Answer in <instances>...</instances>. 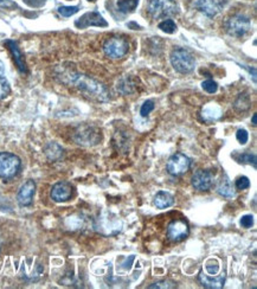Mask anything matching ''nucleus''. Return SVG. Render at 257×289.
Masks as SVG:
<instances>
[{
  "label": "nucleus",
  "instance_id": "f257e3e1",
  "mask_svg": "<svg viewBox=\"0 0 257 289\" xmlns=\"http://www.w3.org/2000/svg\"><path fill=\"white\" fill-rule=\"evenodd\" d=\"M69 78L75 87L79 88L81 92L87 94V95L93 96V97L98 98L99 101L109 100V93H108L106 87L99 82L95 81V79L85 75H79V74H73V75L69 76Z\"/></svg>",
  "mask_w": 257,
  "mask_h": 289
},
{
  "label": "nucleus",
  "instance_id": "f03ea898",
  "mask_svg": "<svg viewBox=\"0 0 257 289\" xmlns=\"http://www.w3.org/2000/svg\"><path fill=\"white\" fill-rule=\"evenodd\" d=\"M178 5L174 0H151L148 13L154 19H166L178 13Z\"/></svg>",
  "mask_w": 257,
  "mask_h": 289
},
{
  "label": "nucleus",
  "instance_id": "7ed1b4c3",
  "mask_svg": "<svg viewBox=\"0 0 257 289\" xmlns=\"http://www.w3.org/2000/svg\"><path fill=\"white\" fill-rule=\"evenodd\" d=\"M171 63L174 70L180 74H189L195 69V58L185 49H176L171 54Z\"/></svg>",
  "mask_w": 257,
  "mask_h": 289
},
{
  "label": "nucleus",
  "instance_id": "20e7f679",
  "mask_svg": "<svg viewBox=\"0 0 257 289\" xmlns=\"http://www.w3.org/2000/svg\"><path fill=\"white\" fill-rule=\"evenodd\" d=\"M251 21L247 16L235 15L225 21V30L232 37L240 38L250 31Z\"/></svg>",
  "mask_w": 257,
  "mask_h": 289
},
{
  "label": "nucleus",
  "instance_id": "39448f33",
  "mask_svg": "<svg viewBox=\"0 0 257 289\" xmlns=\"http://www.w3.org/2000/svg\"><path fill=\"white\" fill-rule=\"evenodd\" d=\"M21 161L16 154L0 153V178L10 179L18 174Z\"/></svg>",
  "mask_w": 257,
  "mask_h": 289
},
{
  "label": "nucleus",
  "instance_id": "423d86ee",
  "mask_svg": "<svg viewBox=\"0 0 257 289\" xmlns=\"http://www.w3.org/2000/svg\"><path fill=\"white\" fill-rule=\"evenodd\" d=\"M129 50V44L122 37H112L106 40L103 45V51L110 58H122Z\"/></svg>",
  "mask_w": 257,
  "mask_h": 289
},
{
  "label": "nucleus",
  "instance_id": "0eeeda50",
  "mask_svg": "<svg viewBox=\"0 0 257 289\" xmlns=\"http://www.w3.org/2000/svg\"><path fill=\"white\" fill-rule=\"evenodd\" d=\"M75 141L82 146H94L98 145L101 140V133L99 129L89 125H83L77 128L75 133Z\"/></svg>",
  "mask_w": 257,
  "mask_h": 289
},
{
  "label": "nucleus",
  "instance_id": "6e6552de",
  "mask_svg": "<svg viewBox=\"0 0 257 289\" xmlns=\"http://www.w3.org/2000/svg\"><path fill=\"white\" fill-rule=\"evenodd\" d=\"M191 160L187 155L182 153H176L168 159L167 171L172 175H181L189 171Z\"/></svg>",
  "mask_w": 257,
  "mask_h": 289
},
{
  "label": "nucleus",
  "instance_id": "1a4fd4ad",
  "mask_svg": "<svg viewBox=\"0 0 257 289\" xmlns=\"http://www.w3.org/2000/svg\"><path fill=\"white\" fill-rule=\"evenodd\" d=\"M228 0H195L193 7H196L201 13L212 18L223 10Z\"/></svg>",
  "mask_w": 257,
  "mask_h": 289
},
{
  "label": "nucleus",
  "instance_id": "9d476101",
  "mask_svg": "<svg viewBox=\"0 0 257 289\" xmlns=\"http://www.w3.org/2000/svg\"><path fill=\"white\" fill-rule=\"evenodd\" d=\"M75 26L77 29H87L89 26H98V27H106L108 26L107 20L102 17L98 11H91L87 12L82 16L81 18L75 21Z\"/></svg>",
  "mask_w": 257,
  "mask_h": 289
},
{
  "label": "nucleus",
  "instance_id": "9b49d317",
  "mask_svg": "<svg viewBox=\"0 0 257 289\" xmlns=\"http://www.w3.org/2000/svg\"><path fill=\"white\" fill-rule=\"evenodd\" d=\"M189 224L182 219H177L170 223L167 228V236L171 241L180 242L189 236Z\"/></svg>",
  "mask_w": 257,
  "mask_h": 289
},
{
  "label": "nucleus",
  "instance_id": "f8f14e48",
  "mask_svg": "<svg viewBox=\"0 0 257 289\" xmlns=\"http://www.w3.org/2000/svg\"><path fill=\"white\" fill-rule=\"evenodd\" d=\"M214 173L206 170H199L192 175V185L198 191H207L214 185Z\"/></svg>",
  "mask_w": 257,
  "mask_h": 289
},
{
  "label": "nucleus",
  "instance_id": "ddd939ff",
  "mask_svg": "<svg viewBox=\"0 0 257 289\" xmlns=\"http://www.w3.org/2000/svg\"><path fill=\"white\" fill-rule=\"evenodd\" d=\"M73 186L71 184L66 183V181H59L56 185H54L51 190V198L52 200L57 203H63L69 200L73 196Z\"/></svg>",
  "mask_w": 257,
  "mask_h": 289
},
{
  "label": "nucleus",
  "instance_id": "4468645a",
  "mask_svg": "<svg viewBox=\"0 0 257 289\" xmlns=\"http://www.w3.org/2000/svg\"><path fill=\"white\" fill-rule=\"evenodd\" d=\"M36 192V184L33 180H27L23 184V186L19 189L18 194H17V200L19 205L29 206L32 203L33 196Z\"/></svg>",
  "mask_w": 257,
  "mask_h": 289
},
{
  "label": "nucleus",
  "instance_id": "2eb2a0df",
  "mask_svg": "<svg viewBox=\"0 0 257 289\" xmlns=\"http://www.w3.org/2000/svg\"><path fill=\"white\" fill-rule=\"evenodd\" d=\"M5 43H6L8 49H10L11 54H12L13 59H15V63H16L17 68H18V70L20 71L21 74H26L27 73L26 63H25L23 54H21V51L19 50L18 44H17L15 40H6Z\"/></svg>",
  "mask_w": 257,
  "mask_h": 289
},
{
  "label": "nucleus",
  "instance_id": "dca6fc26",
  "mask_svg": "<svg viewBox=\"0 0 257 289\" xmlns=\"http://www.w3.org/2000/svg\"><path fill=\"white\" fill-rule=\"evenodd\" d=\"M199 281H200V283L205 288L219 289V288H223L224 282H225V276L222 275V276L212 277V276H209V275L204 274V272H200V275H199Z\"/></svg>",
  "mask_w": 257,
  "mask_h": 289
},
{
  "label": "nucleus",
  "instance_id": "f3484780",
  "mask_svg": "<svg viewBox=\"0 0 257 289\" xmlns=\"http://www.w3.org/2000/svg\"><path fill=\"white\" fill-rule=\"evenodd\" d=\"M217 190H218V193H219L220 196H223L225 198L235 197L234 185H232L231 180L229 179V177L226 174H224L222 179H220Z\"/></svg>",
  "mask_w": 257,
  "mask_h": 289
},
{
  "label": "nucleus",
  "instance_id": "a211bd4d",
  "mask_svg": "<svg viewBox=\"0 0 257 289\" xmlns=\"http://www.w3.org/2000/svg\"><path fill=\"white\" fill-rule=\"evenodd\" d=\"M173 203V196L166 191L158 192L157 196L154 197V205H156L158 209H167L170 208V206H172Z\"/></svg>",
  "mask_w": 257,
  "mask_h": 289
},
{
  "label": "nucleus",
  "instance_id": "6ab92c4d",
  "mask_svg": "<svg viewBox=\"0 0 257 289\" xmlns=\"http://www.w3.org/2000/svg\"><path fill=\"white\" fill-rule=\"evenodd\" d=\"M11 93V87L8 83L6 76H5L4 64L0 60V100L5 98Z\"/></svg>",
  "mask_w": 257,
  "mask_h": 289
},
{
  "label": "nucleus",
  "instance_id": "aec40b11",
  "mask_svg": "<svg viewBox=\"0 0 257 289\" xmlns=\"http://www.w3.org/2000/svg\"><path fill=\"white\" fill-rule=\"evenodd\" d=\"M139 0H118V7L122 13L133 12L137 9Z\"/></svg>",
  "mask_w": 257,
  "mask_h": 289
},
{
  "label": "nucleus",
  "instance_id": "412c9836",
  "mask_svg": "<svg viewBox=\"0 0 257 289\" xmlns=\"http://www.w3.org/2000/svg\"><path fill=\"white\" fill-rule=\"evenodd\" d=\"M62 148L57 144H54V142L46 146L45 148L46 155H48V158L51 159V160H57V159H59L60 155H62Z\"/></svg>",
  "mask_w": 257,
  "mask_h": 289
},
{
  "label": "nucleus",
  "instance_id": "4be33fe9",
  "mask_svg": "<svg viewBox=\"0 0 257 289\" xmlns=\"http://www.w3.org/2000/svg\"><path fill=\"white\" fill-rule=\"evenodd\" d=\"M118 90H120L122 94H131L134 92V83L129 77L122 78L118 84Z\"/></svg>",
  "mask_w": 257,
  "mask_h": 289
},
{
  "label": "nucleus",
  "instance_id": "5701e85b",
  "mask_svg": "<svg viewBox=\"0 0 257 289\" xmlns=\"http://www.w3.org/2000/svg\"><path fill=\"white\" fill-rule=\"evenodd\" d=\"M159 29L161 30V31L166 32V34L172 35L177 31V25L172 19H165V20H162L161 23L159 24Z\"/></svg>",
  "mask_w": 257,
  "mask_h": 289
},
{
  "label": "nucleus",
  "instance_id": "b1692460",
  "mask_svg": "<svg viewBox=\"0 0 257 289\" xmlns=\"http://www.w3.org/2000/svg\"><path fill=\"white\" fill-rule=\"evenodd\" d=\"M79 11V6H60L58 7V13L63 17H71Z\"/></svg>",
  "mask_w": 257,
  "mask_h": 289
},
{
  "label": "nucleus",
  "instance_id": "393cba45",
  "mask_svg": "<svg viewBox=\"0 0 257 289\" xmlns=\"http://www.w3.org/2000/svg\"><path fill=\"white\" fill-rule=\"evenodd\" d=\"M201 87H203V89L209 94H215L218 89L217 83H216L215 81H212V79H207V81H204L203 83H201Z\"/></svg>",
  "mask_w": 257,
  "mask_h": 289
},
{
  "label": "nucleus",
  "instance_id": "a878e982",
  "mask_svg": "<svg viewBox=\"0 0 257 289\" xmlns=\"http://www.w3.org/2000/svg\"><path fill=\"white\" fill-rule=\"evenodd\" d=\"M153 109H154V102H153V101H146V102L142 104V107H141V109H140L141 116H143V117L147 116V115L152 111H153Z\"/></svg>",
  "mask_w": 257,
  "mask_h": 289
},
{
  "label": "nucleus",
  "instance_id": "bb28decb",
  "mask_svg": "<svg viewBox=\"0 0 257 289\" xmlns=\"http://www.w3.org/2000/svg\"><path fill=\"white\" fill-rule=\"evenodd\" d=\"M173 287H174V283L172 282V281H159V282L148 286L149 289H152V288L165 289V288H173Z\"/></svg>",
  "mask_w": 257,
  "mask_h": 289
},
{
  "label": "nucleus",
  "instance_id": "cd10ccee",
  "mask_svg": "<svg viewBox=\"0 0 257 289\" xmlns=\"http://www.w3.org/2000/svg\"><path fill=\"white\" fill-rule=\"evenodd\" d=\"M250 186V180H249L248 177H239L236 180V189L237 190H245Z\"/></svg>",
  "mask_w": 257,
  "mask_h": 289
},
{
  "label": "nucleus",
  "instance_id": "c85d7f7f",
  "mask_svg": "<svg viewBox=\"0 0 257 289\" xmlns=\"http://www.w3.org/2000/svg\"><path fill=\"white\" fill-rule=\"evenodd\" d=\"M236 137H237V140L239 141V144L244 145V144H247V142H248L249 134H248V132L245 131V129H238V131H237V133H236Z\"/></svg>",
  "mask_w": 257,
  "mask_h": 289
},
{
  "label": "nucleus",
  "instance_id": "c756f323",
  "mask_svg": "<svg viewBox=\"0 0 257 289\" xmlns=\"http://www.w3.org/2000/svg\"><path fill=\"white\" fill-rule=\"evenodd\" d=\"M254 224V217L251 216V214H245V216H243L242 218H240V225H242L243 228H251Z\"/></svg>",
  "mask_w": 257,
  "mask_h": 289
},
{
  "label": "nucleus",
  "instance_id": "7c9ffc66",
  "mask_svg": "<svg viewBox=\"0 0 257 289\" xmlns=\"http://www.w3.org/2000/svg\"><path fill=\"white\" fill-rule=\"evenodd\" d=\"M240 161L248 162V164H253L254 167H256V155L255 154L245 153L243 155H240Z\"/></svg>",
  "mask_w": 257,
  "mask_h": 289
},
{
  "label": "nucleus",
  "instance_id": "2f4dec72",
  "mask_svg": "<svg viewBox=\"0 0 257 289\" xmlns=\"http://www.w3.org/2000/svg\"><path fill=\"white\" fill-rule=\"evenodd\" d=\"M8 7H16V4L11 0H0V9H8Z\"/></svg>",
  "mask_w": 257,
  "mask_h": 289
},
{
  "label": "nucleus",
  "instance_id": "473e14b6",
  "mask_svg": "<svg viewBox=\"0 0 257 289\" xmlns=\"http://www.w3.org/2000/svg\"><path fill=\"white\" fill-rule=\"evenodd\" d=\"M256 120H257V115H256V114H254V115H253V125H254V126H256V123H257V121H256Z\"/></svg>",
  "mask_w": 257,
  "mask_h": 289
},
{
  "label": "nucleus",
  "instance_id": "72a5a7b5",
  "mask_svg": "<svg viewBox=\"0 0 257 289\" xmlns=\"http://www.w3.org/2000/svg\"><path fill=\"white\" fill-rule=\"evenodd\" d=\"M88 1H95V0H88Z\"/></svg>",
  "mask_w": 257,
  "mask_h": 289
}]
</instances>
